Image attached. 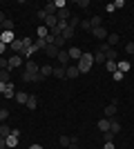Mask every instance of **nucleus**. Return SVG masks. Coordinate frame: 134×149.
I'll list each match as a JSON object with an SVG mask.
<instances>
[{"instance_id":"6e6552de","label":"nucleus","mask_w":134,"mask_h":149,"mask_svg":"<svg viewBox=\"0 0 134 149\" xmlns=\"http://www.w3.org/2000/svg\"><path fill=\"white\" fill-rule=\"evenodd\" d=\"M9 47L13 49V54H20V56H22V51H25V45H22V40H13Z\"/></svg>"},{"instance_id":"a878e982","label":"nucleus","mask_w":134,"mask_h":149,"mask_svg":"<svg viewBox=\"0 0 134 149\" xmlns=\"http://www.w3.org/2000/svg\"><path fill=\"white\" fill-rule=\"evenodd\" d=\"M34 47H36V49H43L45 51V47H47V40H43V38H36V40H34Z\"/></svg>"},{"instance_id":"a19ab883","label":"nucleus","mask_w":134,"mask_h":149,"mask_svg":"<svg viewBox=\"0 0 134 149\" xmlns=\"http://www.w3.org/2000/svg\"><path fill=\"white\" fill-rule=\"evenodd\" d=\"M36 18H38V20H47V11H45V9H40V11L36 13Z\"/></svg>"},{"instance_id":"de8ad7c7","label":"nucleus","mask_w":134,"mask_h":149,"mask_svg":"<svg viewBox=\"0 0 134 149\" xmlns=\"http://www.w3.org/2000/svg\"><path fill=\"white\" fill-rule=\"evenodd\" d=\"M78 7H83V9H87V7H89V0H78Z\"/></svg>"},{"instance_id":"20e7f679","label":"nucleus","mask_w":134,"mask_h":149,"mask_svg":"<svg viewBox=\"0 0 134 149\" xmlns=\"http://www.w3.org/2000/svg\"><path fill=\"white\" fill-rule=\"evenodd\" d=\"M58 62H60V67H65V69L69 67V54H67L65 49L58 51Z\"/></svg>"},{"instance_id":"13d9d810","label":"nucleus","mask_w":134,"mask_h":149,"mask_svg":"<svg viewBox=\"0 0 134 149\" xmlns=\"http://www.w3.org/2000/svg\"><path fill=\"white\" fill-rule=\"evenodd\" d=\"M0 42H2V40H0Z\"/></svg>"},{"instance_id":"0eeeda50","label":"nucleus","mask_w":134,"mask_h":149,"mask_svg":"<svg viewBox=\"0 0 134 149\" xmlns=\"http://www.w3.org/2000/svg\"><path fill=\"white\" fill-rule=\"evenodd\" d=\"M67 54H69V60H81V56H83V51L78 49V47H69Z\"/></svg>"},{"instance_id":"4c0bfd02","label":"nucleus","mask_w":134,"mask_h":149,"mask_svg":"<svg viewBox=\"0 0 134 149\" xmlns=\"http://www.w3.org/2000/svg\"><path fill=\"white\" fill-rule=\"evenodd\" d=\"M78 25H81V18H76V16H72V18H69V27H74V29H76Z\"/></svg>"},{"instance_id":"b1692460","label":"nucleus","mask_w":134,"mask_h":149,"mask_svg":"<svg viewBox=\"0 0 134 149\" xmlns=\"http://www.w3.org/2000/svg\"><path fill=\"white\" fill-rule=\"evenodd\" d=\"M94 62H98V65H105V62H107V60H105V54L96 49V54H94Z\"/></svg>"},{"instance_id":"39448f33","label":"nucleus","mask_w":134,"mask_h":149,"mask_svg":"<svg viewBox=\"0 0 134 149\" xmlns=\"http://www.w3.org/2000/svg\"><path fill=\"white\" fill-rule=\"evenodd\" d=\"M56 18H58V22H60V20H63V22H67V20L72 18L69 9H67V7H63V9H58V11H56Z\"/></svg>"},{"instance_id":"49530a36","label":"nucleus","mask_w":134,"mask_h":149,"mask_svg":"<svg viewBox=\"0 0 134 149\" xmlns=\"http://www.w3.org/2000/svg\"><path fill=\"white\" fill-rule=\"evenodd\" d=\"M121 7H125V2L123 0H114V9H121Z\"/></svg>"},{"instance_id":"c756f323","label":"nucleus","mask_w":134,"mask_h":149,"mask_svg":"<svg viewBox=\"0 0 134 149\" xmlns=\"http://www.w3.org/2000/svg\"><path fill=\"white\" fill-rule=\"evenodd\" d=\"M2 31H13V20L7 18L5 22H2Z\"/></svg>"},{"instance_id":"6e6d98bb","label":"nucleus","mask_w":134,"mask_h":149,"mask_svg":"<svg viewBox=\"0 0 134 149\" xmlns=\"http://www.w3.org/2000/svg\"><path fill=\"white\" fill-rule=\"evenodd\" d=\"M5 87H7L5 82H0V91H2V93H5Z\"/></svg>"},{"instance_id":"f257e3e1","label":"nucleus","mask_w":134,"mask_h":149,"mask_svg":"<svg viewBox=\"0 0 134 149\" xmlns=\"http://www.w3.org/2000/svg\"><path fill=\"white\" fill-rule=\"evenodd\" d=\"M92 65H94V54H87V51H83V56H81V60H78V71L81 74H87L89 69H92Z\"/></svg>"},{"instance_id":"58836bf2","label":"nucleus","mask_w":134,"mask_h":149,"mask_svg":"<svg viewBox=\"0 0 134 149\" xmlns=\"http://www.w3.org/2000/svg\"><path fill=\"white\" fill-rule=\"evenodd\" d=\"M125 54L134 56V42H128V45H125Z\"/></svg>"},{"instance_id":"4be33fe9","label":"nucleus","mask_w":134,"mask_h":149,"mask_svg":"<svg viewBox=\"0 0 134 149\" xmlns=\"http://www.w3.org/2000/svg\"><path fill=\"white\" fill-rule=\"evenodd\" d=\"M105 69H107L109 74H114V71H119V65H116V60H107V62H105Z\"/></svg>"},{"instance_id":"72a5a7b5","label":"nucleus","mask_w":134,"mask_h":149,"mask_svg":"<svg viewBox=\"0 0 134 149\" xmlns=\"http://www.w3.org/2000/svg\"><path fill=\"white\" fill-rule=\"evenodd\" d=\"M114 131H103V138H105V143H112V140H114Z\"/></svg>"},{"instance_id":"f03ea898","label":"nucleus","mask_w":134,"mask_h":149,"mask_svg":"<svg viewBox=\"0 0 134 149\" xmlns=\"http://www.w3.org/2000/svg\"><path fill=\"white\" fill-rule=\"evenodd\" d=\"M92 36L96 38V40H101V42H105V40H107V29H105V27H94V29H92Z\"/></svg>"},{"instance_id":"4d7b16f0","label":"nucleus","mask_w":134,"mask_h":149,"mask_svg":"<svg viewBox=\"0 0 134 149\" xmlns=\"http://www.w3.org/2000/svg\"><path fill=\"white\" fill-rule=\"evenodd\" d=\"M0 125H2V120H0Z\"/></svg>"},{"instance_id":"5701e85b","label":"nucleus","mask_w":134,"mask_h":149,"mask_svg":"<svg viewBox=\"0 0 134 149\" xmlns=\"http://www.w3.org/2000/svg\"><path fill=\"white\" fill-rule=\"evenodd\" d=\"M51 74H54V67H51V65L40 67V76H43V78H47V76H51Z\"/></svg>"},{"instance_id":"cd10ccee","label":"nucleus","mask_w":134,"mask_h":149,"mask_svg":"<svg viewBox=\"0 0 134 149\" xmlns=\"http://www.w3.org/2000/svg\"><path fill=\"white\" fill-rule=\"evenodd\" d=\"M16 93H13V85L11 82H7V87H5V98H13Z\"/></svg>"},{"instance_id":"2f4dec72","label":"nucleus","mask_w":134,"mask_h":149,"mask_svg":"<svg viewBox=\"0 0 134 149\" xmlns=\"http://www.w3.org/2000/svg\"><path fill=\"white\" fill-rule=\"evenodd\" d=\"M89 22H92V29H94V27H101L103 18H101V16H92V18H89Z\"/></svg>"},{"instance_id":"e433bc0d","label":"nucleus","mask_w":134,"mask_h":149,"mask_svg":"<svg viewBox=\"0 0 134 149\" xmlns=\"http://www.w3.org/2000/svg\"><path fill=\"white\" fill-rule=\"evenodd\" d=\"M123 76H125V74H123V71H114V74H112V80L121 82V80H123Z\"/></svg>"},{"instance_id":"79ce46f5","label":"nucleus","mask_w":134,"mask_h":149,"mask_svg":"<svg viewBox=\"0 0 134 149\" xmlns=\"http://www.w3.org/2000/svg\"><path fill=\"white\" fill-rule=\"evenodd\" d=\"M54 5H56V9H63V7H67V2L65 0H54Z\"/></svg>"},{"instance_id":"9b49d317","label":"nucleus","mask_w":134,"mask_h":149,"mask_svg":"<svg viewBox=\"0 0 134 149\" xmlns=\"http://www.w3.org/2000/svg\"><path fill=\"white\" fill-rule=\"evenodd\" d=\"M16 102H20V105H27V100H29V93L27 91H16Z\"/></svg>"},{"instance_id":"f8f14e48","label":"nucleus","mask_w":134,"mask_h":149,"mask_svg":"<svg viewBox=\"0 0 134 149\" xmlns=\"http://www.w3.org/2000/svg\"><path fill=\"white\" fill-rule=\"evenodd\" d=\"M119 40H121V36H119V33H107V40H105V42H107L109 47H116V45H119Z\"/></svg>"},{"instance_id":"7ed1b4c3","label":"nucleus","mask_w":134,"mask_h":149,"mask_svg":"<svg viewBox=\"0 0 134 149\" xmlns=\"http://www.w3.org/2000/svg\"><path fill=\"white\" fill-rule=\"evenodd\" d=\"M20 65H25V58L20 56V54H13V56L9 58V71L16 69V67H20Z\"/></svg>"},{"instance_id":"8fccbe9b","label":"nucleus","mask_w":134,"mask_h":149,"mask_svg":"<svg viewBox=\"0 0 134 149\" xmlns=\"http://www.w3.org/2000/svg\"><path fill=\"white\" fill-rule=\"evenodd\" d=\"M103 149H116V147H114V143H105V147H103Z\"/></svg>"},{"instance_id":"6ab92c4d","label":"nucleus","mask_w":134,"mask_h":149,"mask_svg":"<svg viewBox=\"0 0 134 149\" xmlns=\"http://www.w3.org/2000/svg\"><path fill=\"white\" fill-rule=\"evenodd\" d=\"M56 25H58V18H56V16H47V20H45V27H47V29H54Z\"/></svg>"},{"instance_id":"ea45409f","label":"nucleus","mask_w":134,"mask_h":149,"mask_svg":"<svg viewBox=\"0 0 134 149\" xmlns=\"http://www.w3.org/2000/svg\"><path fill=\"white\" fill-rule=\"evenodd\" d=\"M34 76H36V74H27V71H25V74H22V82H32Z\"/></svg>"},{"instance_id":"5fc2aeb1","label":"nucleus","mask_w":134,"mask_h":149,"mask_svg":"<svg viewBox=\"0 0 134 149\" xmlns=\"http://www.w3.org/2000/svg\"><path fill=\"white\" fill-rule=\"evenodd\" d=\"M29 149H43V145H32Z\"/></svg>"},{"instance_id":"603ef678","label":"nucleus","mask_w":134,"mask_h":149,"mask_svg":"<svg viewBox=\"0 0 134 149\" xmlns=\"http://www.w3.org/2000/svg\"><path fill=\"white\" fill-rule=\"evenodd\" d=\"M7 147V140H5V138H0V149H5Z\"/></svg>"},{"instance_id":"423d86ee","label":"nucleus","mask_w":134,"mask_h":149,"mask_svg":"<svg viewBox=\"0 0 134 149\" xmlns=\"http://www.w3.org/2000/svg\"><path fill=\"white\" fill-rule=\"evenodd\" d=\"M25 71H27V74H38L40 67H38L34 60H25Z\"/></svg>"},{"instance_id":"7c9ffc66","label":"nucleus","mask_w":134,"mask_h":149,"mask_svg":"<svg viewBox=\"0 0 134 149\" xmlns=\"http://www.w3.org/2000/svg\"><path fill=\"white\" fill-rule=\"evenodd\" d=\"M109 131H114V134H119V131H121V123L112 118V125H109Z\"/></svg>"},{"instance_id":"ddd939ff","label":"nucleus","mask_w":134,"mask_h":149,"mask_svg":"<svg viewBox=\"0 0 134 149\" xmlns=\"http://www.w3.org/2000/svg\"><path fill=\"white\" fill-rule=\"evenodd\" d=\"M58 47H54V45H47V47H45V54H47V56L49 58H58Z\"/></svg>"},{"instance_id":"dca6fc26","label":"nucleus","mask_w":134,"mask_h":149,"mask_svg":"<svg viewBox=\"0 0 134 149\" xmlns=\"http://www.w3.org/2000/svg\"><path fill=\"white\" fill-rule=\"evenodd\" d=\"M36 36H38V38H43V40H47V36H49V29H47L45 25H40L38 29H36Z\"/></svg>"},{"instance_id":"09e8293b","label":"nucleus","mask_w":134,"mask_h":149,"mask_svg":"<svg viewBox=\"0 0 134 149\" xmlns=\"http://www.w3.org/2000/svg\"><path fill=\"white\" fill-rule=\"evenodd\" d=\"M40 80H45V78H43V76H40V71H38V74L34 76V80H32V82H40Z\"/></svg>"},{"instance_id":"2eb2a0df","label":"nucleus","mask_w":134,"mask_h":149,"mask_svg":"<svg viewBox=\"0 0 134 149\" xmlns=\"http://www.w3.org/2000/svg\"><path fill=\"white\" fill-rule=\"evenodd\" d=\"M116 65H119V71H123V74H128L130 67H132V65H130V60H116Z\"/></svg>"},{"instance_id":"f3484780","label":"nucleus","mask_w":134,"mask_h":149,"mask_svg":"<svg viewBox=\"0 0 134 149\" xmlns=\"http://www.w3.org/2000/svg\"><path fill=\"white\" fill-rule=\"evenodd\" d=\"M7 136H11V127L7 123H2L0 125V138H7Z\"/></svg>"},{"instance_id":"a18cd8bd","label":"nucleus","mask_w":134,"mask_h":149,"mask_svg":"<svg viewBox=\"0 0 134 149\" xmlns=\"http://www.w3.org/2000/svg\"><path fill=\"white\" fill-rule=\"evenodd\" d=\"M105 11H107V13L114 11V2H107V5H105Z\"/></svg>"},{"instance_id":"c85d7f7f","label":"nucleus","mask_w":134,"mask_h":149,"mask_svg":"<svg viewBox=\"0 0 134 149\" xmlns=\"http://www.w3.org/2000/svg\"><path fill=\"white\" fill-rule=\"evenodd\" d=\"M51 76H56V78H65V67H60V65L54 67V74H51Z\"/></svg>"},{"instance_id":"412c9836","label":"nucleus","mask_w":134,"mask_h":149,"mask_svg":"<svg viewBox=\"0 0 134 149\" xmlns=\"http://www.w3.org/2000/svg\"><path fill=\"white\" fill-rule=\"evenodd\" d=\"M5 140H7V147H13V149L18 147V136H13V134H11V136H7Z\"/></svg>"},{"instance_id":"c9c22d12","label":"nucleus","mask_w":134,"mask_h":149,"mask_svg":"<svg viewBox=\"0 0 134 149\" xmlns=\"http://www.w3.org/2000/svg\"><path fill=\"white\" fill-rule=\"evenodd\" d=\"M58 143L63 145V147H69V143H72V138H69V136H60V140H58Z\"/></svg>"},{"instance_id":"bf43d9fd","label":"nucleus","mask_w":134,"mask_h":149,"mask_svg":"<svg viewBox=\"0 0 134 149\" xmlns=\"http://www.w3.org/2000/svg\"><path fill=\"white\" fill-rule=\"evenodd\" d=\"M0 109H2V107H0Z\"/></svg>"},{"instance_id":"a211bd4d","label":"nucleus","mask_w":134,"mask_h":149,"mask_svg":"<svg viewBox=\"0 0 134 149\" xmlns=\"http://www.w3.org/2000/svg\"><path fill=\"white\" fill-rule=\"evenodd\" d=\"M0 82H11V74H9V69H0Z\"/></svg>"},{"instance_id":"c03bdc74","label":"nucleus","mask_w":134,"mask_h":149,"mask_svg":"<svg viewBox=\"0 0 134 149\" xmlns=\"http://www.w3.org/2000/svg\"><path fill=\"white\" fill-rule=\"evenodd\" d=\"M69 149H81V147H78V138H72V143H69Z\"/></svg>"},{"instance_id":"473e14b6","label":"nucleus","mask_w":134,"mask_h":149,"mask_svg":"<svg viewBox=\"0 0 134 149\" xmlns=\"http://www.w3.org/2000/svg\"><path fill=\"white\" fill-rule=\"evenodd\" d=\"M65 42H67V40H65L63 36H58L56 40H54V47H58V49H63V47H65Z\"/></svg>"},{"instance_id":"bb28decb","label":"nucleus","mask_w":134,"mask_h":149,"mask_svg":"<svg viewBox=\"0 0 134 149\" xmlns=\"http://www.w3.org/2000/svg\"><path fill=\"white\" fill-rule=\"evenodd\" d=\"M74 33H76V29H74V27H67V29L63 31V38H65V40H72Z\"/></svg>"},{"instance_id":"4468645a","label":"nucleus","mask_w":134,"mask_h":149,"mask_svg":"<svg viewBox=\"0 0 134 149\" xmlns=\"http://www.w3.org/2000/svg\"><path fill=\"white\" fill-rule=\"evenodd\" d=\"M109 125H112V118H101L98 120V129L101 131H109Z\"/></svg>"},{"instance_id":"3c124183","label":"nucleus","mask_w":134,"mask_h":149,"mask_svg":"<svg viewBox=\"0 0 134 149\" xmlns=\"http://www.w3.org/2000/svg\"><path fill=\"white\" fill-rule=\"evenodd\" d=\"M5 49H7V45H5V42H0V56L5 54Z\"/></svg>"},{"instance_id":"f704fd0d","label":"nucleus","mask_w":134,"mask_h":149,"mask_svg":"<svg viewBox=\"0 0 134 149\" xmlns=\"http://www.w3.org/2000/svg\"><path fill=\"white\" fill-rule=\"evenodd\" d=\"M78 27H81L83 31H92V22H89V20H81V25H78Z\"/></svg>"},{"instance_id":"1a4fd4ad","label":"nucleus","mask_w":134,"mask_h":149,"mask_svg":"<svg viewBox=\"0 0 134 149\" xmlns=\"http://www.w3.org/2000/svg\"><path fill=\"white\" fill-rule=\"evenodd\" d=\"M0 40L5 45H11L13 40H16V38H13V31H2V33H0Z\"/></svg>"},{"instance_id":"864d4df0","label":"nucleus","mask_w":134,"mask_h":149,"mask_svg":"<svg viewBox=\"0 0 134 149\" xmlns=\"http://www.w3.org/2000/svg\"><path fill=\"white\" fill-rule=\"evenodd\" d=\"M5 20H7V18H5V13L0 11V25H2V22H5Z\"/></svg>"},{"instance_id":"aec40b11","label":"nucleus","mask_w":134,"mask_h":149,"mask_svg":"<svg viewBox=\"0 0 134 149\" xmlns=\"http://www.w3.org/2000/svg\"><path fill=\"white\" fill-rule=\"evenodd\" d=\"M103 113H105V118H114L116 116V105H107Z\"/></svg>"},{"instance_id":"9d476101","label":"nucleus","mask_w":134,"mask_h":149,"mask_svg":"<svg viewBox=\"0 0 134 149\" xmlns=\"http://www.w3.org/2000/svg\"><path fill=\"white\" fill-rule=\"evenodd\" d=\"M76 76H81V71H78L76 65H72V67L65 69V78H76Z\"/></svg>"},{"instance_id":"393cba45","label":"nucleus","mask_w":134,"mask_h":149,"mask_svg":"<svg viewBox=\"0 0 134 149\" xmlns=\"http://www.w3.org/2000/svg\"><path fill=\"white\" fill-rule=\"evenodd\" d=\"M36 107H38V98H36V96H29V100H27V109H36Z\"/></svg>"},{"instance_id":"37998d69","label":"nucleus","mask_w":134,"mask_h":149,"mask_svg":"<svg viewBox=\"0 0 134 149\" xmlns=\"http://www.w3.org/2000/svg\"><path fill=\"white\" fill-rule=\"evenodd\" d=\"M7 118H9V111H7V109H0V120H2V123H5Z\"/></svg>"}]
</instances>
